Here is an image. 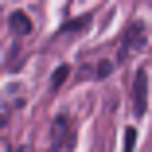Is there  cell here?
I'll list each match as a JSON object with an SVG mask.
<instances>
[{"label": "cell", "instance_id": "5", "mask_svg": "<svg viewBox=\"0 0 152 152\" xmlns=\"http://www.w3.org/2000/svg\"><path fill=\"white\" fill-rule=\"evenodd\" d=\"M82 74H90V78H105V74H113V63H109V58H102V63H94V66H86Z\"/></svg>", "mask_w": 152, "mask_h": 152}, {"label": "cell", "instance_id": "4", "mask_svg": "<svg viewBox=\"0 0 152 152\" xmlns=\"http://www.w3.org/2000/svg\"><path fill=\"white\" fill-rule=\"evenodd\" d=\"M8 27H12V35H27V31H31L27 12H12V16H8Z\"/></svg>", "mask_w": 152, "mask_h": 152}, {"label": "cell", "instance_id": "8", "mask_svg": "<svg viewBox=\"0 0 152 152\" xmlns=\"http://www.w3.org/2000/svg\"><path fill=\"white\" fill-rule=\"evenodd\" d=\"M137 148V129H125V140H121V152H133Z\"/></svg>", "mask_w": 152, "mask_h": 152}, {"label": "cell", "instance_id": "3", "mask_svg": "<svg viewBox=\"0 0 152 152\" xmlns=\"http://www.w3.org/2000/svg\"><path fill=\"white\" fill-rule=\"evenodd\" d=\"M140 47H144V27H140V23H129L125 39H121V58H129V55L140 51Z\"/></svg>", "mask_w": 152, "mask_h": 152}, {"label": "cell", "instance_id": "2", "mask_svg": "<svg viewBox=\"0 0 152 152\" xmlns=\"http://www.w3.org/2000/svg\"><path fill=\"white\" fill-rule=\"evenodd\" d=\"M129 94H133V98H129V102H133V113L140 117V113L148 109V74H144V70H137V74H133Z\"/></svg>", "mask_w": 152, "mask_h": 152}, {"label": "cell", "instance_id": "1", "mask_svg": "<svg viewBox=\"0 0 152 152\" xmlns=\"http://www.w3.org/2000/svg\"><path fill=\"white\" fill-rule=\"evenodd\" d=\"M51 148L58 152V148H74V133H70V117L66 113H58L55 121H51Z\"/></svg>", "mask_w": 152, "mask_h": 152}, {"label": "cell", "instance_id": "7", "mask_svg": "<svg viewBox=\"0 0 152 152\" xmlns=\"http://www.w3.org/2000/svg\"><path fill=\"white\" fill-rule=\"evenodd\" d=\"M66 78H70V66H58V70L51 74V90H58V86H63Z\"/></svg>", "mask_w": 152, "mask_h": 152}, {"label": "cell", "instance_id": "6", "mask_svg": "<svg viewBox=\"0 0 152 152\" xmlns=\"http://www.w3.org/2000/svg\"><path fill=\"white\" fill-rule=\"evenodd\" d=\"M90 27V16H78V20H66V27H63V35H78V31H86Z\"/></svg>", "mask_w": 152, "mask_h": 152}]
</instances>
